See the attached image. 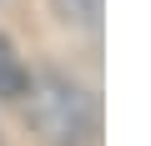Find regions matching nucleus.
<instances>
[{
    "label": "nucleus",
    "instance_id": "f257e3e1",
    "mask_svg": "<svg viewBox=\"0 0 151 146\" xmlns=\"http://www.w3.org/2000/svg\"><path fill=\"white\" fill-rule=\"evenodd\" d=\"M30 126L45 146H101V106L86 86L70 76H40L30 81Z\"/></svg>",
    "mask_w": 151,
    "mask_h": 146
},
{
    "label": "nucleus",
    "instance_id": "f03ea898",
    "mask_svg": "<svg viewBox=\"0 0 151 146\" xmlns=\"http://www.w3.org/2000/svg\"><path fill=\"white\" fill-rule=\"evenodd\" d=\"M25 91H30V70L15 55V45L0 35V101H20Z\"/></svg>",
    "mask_w": 151,
    "mask_h": 146
},
{
    "label": "nucleus",
    "instance_id": "7ed1b4c3",
    "mask_svg": "<svg viewBox=\"0 0 151 146\" xmlns=\"http://www.w3.org/2000/svg\"><path fill=\"white\" fill-rule=\"evenodd\" d=\"M55 15L65 25H81V30H96L101 25V0H50Z\"/></svg>",
    "mask_w": 151,
    "mask_h": 146
}]
</instances>
